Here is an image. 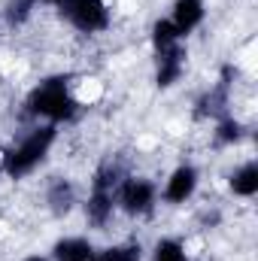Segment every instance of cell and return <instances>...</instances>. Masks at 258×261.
Masks as SVG:
<instances>
[{"label": "cell", "instance_id": "6da1fadb", "mask_svg": "<svg viewBox=\"0 0 258 261\" xmlns=\"http://www.w3.org/2000/svg\"><path fill=\"white\" fill-rule=\"evenodd\" d=\"M58 125H34L21 130L12 146H3V176L6 179H24L31 176L55 149L58 143Z\"/></svg>", "mask_w": 258, "mask_h": 261}, {"label": "cell", "instance_id": "7a4b0ae2", "mask_svg": "<svg viewBox=\"0 0 258 261\" xmlns=\"http://www.w3.org/2000/svg\"><path fill=\"white\" fill-rule=\"evenodd\" d=\"M79 103L70 94V76L67 73H55L46 76L43 82H37L31 88V94L24 97V113L28 119H43L46 125H64V122H76L79 116Z\"/></svg>", "mask_w": 258, "mask_h": 261}, {"label": "cell", "instance_id": "3957f363", "mask_svg": "<svg viewBox=\"0 0 258 261\" xmlns=\"http://www.w3.org/2000/svg\"><path fill=\"white\" fill-rule=\"evenodd\" d=\"M116 210L128 219H146L158 210V182L149 179V176H137V173H128L122 176V182L116 186Z\"/></svg>", "mask_w": 258, "mask_h": 261}, {"label": "cell", "instance_id": "277c9868", "mask_svg": "<svg viewBox=\"0 0 258 261\" xmlns=\"http://www.w3.org/2000/svg\"><path fill=\"white\" fill-rule=\"evenodd\" d=\"M61 18L82 34V37H97L113 28V6L110 0H64L58 6Z\"/></svg>", "mask_w": 258, "mask_h": 261}, {"label": "cell", "instance_id": "5b68a950", "mask_svg": "<svg viewBox=\"0 0 258 261\" xmlns=\"http://www.w3.org/2000/svg\"><path fill=\"white\" fill-rule=\"evenodd\" d=\"M197 189H200V170L189 161H183L167 173L164 186L158 189V200H164L167 206H186L197 195Z\"/></svg>", "mask_w": 258, "mask_h": 261}, {"label": "cell", "instance_id": "8992f818", "mask_svg": "<svg viewBox=\"0 0 258 261\" xmlns=\"http://www.w3.org/2000/svg\"><path fill=\"white\" fill-rule=\"evenodd\" d=\"M173 28L179 31V37L186 40L189 34H194L203 21H207V0H173L170 15Z\"/></svg>", "mask_w": 258, "mask_h": 261}, {"label": "cell", "instance_id": "52a82bcc", "mask_svg": "<svg viewBox=\"0 0 258 261\" xmlns=\"http://www.w3.org/2000/svg\"><path fill=\"white\" fill-rule=\"evenodd\" d=\"M94 255H97V246L79 234H67L52 243V261H94Z\"/></svg>", "mask_w": 258, "mask_h": 261}, {"label": "cell", "instance_id": "ba28073f", "mask_svg": "<svg viewBox=\"0 0 258 261\" xmlns=\"http://www.w3.org/2000/svg\"><path fill=\"white\" fill-rule=\"evenodd\" d=\"M228 192L234 197H240V200H252L258 195V167L252 158H246V161H240L234 170H231V176H228Z\"/></svg>", "mask_w": 258, "mask_h": 261}, {"label": "cell", "instance_id": "9c48e42d", "mask_svg": "<svg viewBox=\"0 0 258 261\" xmlns=\"http://www.w3.org/2000/svg\"><path fill=\"white\" fill-rule=\"evenodd\" d=\"M149 43H152L155 55H161V52H167V49L179 46V43H183V37H179V31L173 28V21H170V18H155V21H152V28H149Z\"/></svg>", "mask_w": 258, "mask_h": 261}, {"label": "cell", "instance_id": "30bf717a", "mask_svg": "<svg viewBox=\"0 0 258 261\" xmlns=\"http://www.w3.org/2000/svg\"><path fill=\"white\" fill-rule=\"evenodd\" d=\"M152 261H192V252L189 246L179 240V237H158L152 252H149Z\"/></svg>", "mask_w": 258, "mask_h": 261}, {"label": "cell", "instance_id": "8fae6325", "mask_svg": "<svg viewBox=\"0 0 258 261\" xmlns=\"http://www.w3.org/2000/svg\"><path fill=\"white\" fill-rule=\"evenodd\" d=\"M21 261H52V255H43V252H31V255H24Z\"/></svg>", "mask_w": 258, "mask_h": 261}, {"label": "cell", "instance_id": "7c38bea8", "mask_svg": "<svg viewBox=\"0 0 258 261\" xmlns=\"http://www.w3.org/2000/svg\"><path fill=\"white\" fill-rule=\"evenodd\" d=\"M34 3H37V6H49V9H58L64 0H34Z\"/></svg>", "mask_w": 258, "mask_h": 261}, {"label": "cell", "instance_id": "4fadbf2b", "mask_svg": "<svg viewBox=\"0 0 258 261\" xmlns=\"http://www.w3.org/2000/svg\"><path fill=\"white\" fill-rule=\"evenodd\" d=\"M0 37H3V24H0Z\"/></svg>", "mask_w": 258, "mask_h": 261}]
</instances>
